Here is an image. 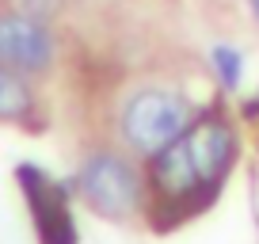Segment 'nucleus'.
I'll list each match as a JSON object with an SVG mask.
<instances>
[{"label":"nucleus","instance_id":"f03ea898","mask_svg":"<svg viewBox=\"0 0 259 244\" xmlns=\"http://www.w3.org/2000/svg\"><path fill=\"white\" fill-rule=\"evenodd\" d=\"M194 122V111L179 92L171 88H138L122 107V138L130 149H138L145 156H156L164 145L179 138Z\"/></svg>","mask_w":259,"mask_h":244},{"label":"nucleus","instance_id":"7ed1b4c3","mask_svg":"<svg viewBox=\"0 0 259 244\" xmlns=\"http://www.w3.org/2000/svg\"><path fill=\"white\" fill-rule=\"evenodd\" d=\"M84 202L111 221H122L141 206V176L118 153H92L76 176Z\"/></svg>","mask_w":259,"mask_h":244},{"label":"nucleus","instance_id":"20e7f679","mask_svg":"<svg viewBox=\"0 0 259 244\" xmlns=\"http://www.w3.org/2000/svg\"><path fill=\"white\" fill-rule=\"evenodd\" d=\"M54 61V34L31 12H0V65L12 73H42Z\"/></svg>","mask_w":259,"mask_h":244},{"label":"nucleus","instance_id":"6e6552de","mask_svg":"<svg viewBox=\"0 0 259 244\" xmlns=\"http://www.w3.org/2000/svg\"><path fill=\"white\" fill-rule=\"evenodd\" d=\"M251 12H255V19H259V0H251Z\"/></svg>","mask_w":259,"mask_h":244},{"label":"nucleus","instance_id":"423d86ee","mask_svg":"<svg viewBox=\"0 0 259 244\" xmlns=\"http://www.w3.org/2000/svg\"><path fill=\"white\" fill-rule=\"evenodd\" d=\"M31 111V88L19 73L0 65V118H27Z\"/></svg>","mask_w":259,"mask_h":244},{"label":"nucleus","instance_id":"39448f33","mask_svg":"<svg viewBox=\"0 0 259 244\" xmlns=\"http://www.w3.org/2000/svg\"><path fill=\"white\" fill-rule=\"evenodd\" d=\"M19 179H23V195L34 210V229H38L42 244H73V221H69V206H65L61 191L34 168H23Z\"/></svg>","mask_w":259,"mask_h":244},{"label":"nucleus","instance_id":"f257e3e1","mask_svg":"<svg viewBox=\"0 0 259 244\" xmlns=\"http://www.w3.org/2000/svg\"><path fill=\"white\" fill-rule=\"evenodd\" d=\"M233 160V130L225 118L191 122L171 145H164L153 156V187L168 202L191 198L198 191H210L225 176Z\"/></svg>","mask_w":259,"mask_h":244},{"label":"nucleus","instance_id":"0eeeda50","mask_svg":"<svg viewBox=\"0 0 259 244\" xmlns=\"http://www.w3.org/2000/svg\"><path fill=\"white\" fill-rule=\"evenodd\" d=\"M213 69H218V76H221V84L225 88H236L240 84V73H244V57L236 54L233 46H213Z\"/></svg>","mask_w":259,"mask_h":244}]
</instances>
